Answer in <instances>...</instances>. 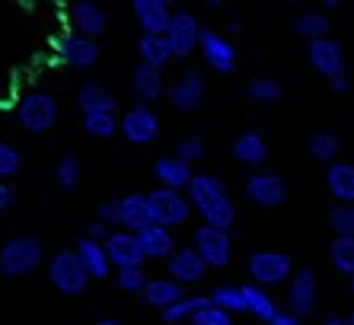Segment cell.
<instances>
[{"mask_svg":"<svg viewBox=\"0 0 354 325\" xmlns=\"http://www.w3.org/2000/svg\"><path fill=\"white\" fill-rule=\"evenodd\" d=\"M185 198H189L192 211H198V217L205 220V227L223 230V233L233 230L239 211H236V201L227 195L223 176H214V172H195L189 188H185Z\"/></svg>","mask_w":354,"mask_h":325,"instance_id":"obj_1","label":"cell"},{"mask_svg":"<svg viewBox=\"0 0 354 325\" xmlns=\"http://www.w3.org/2000/svg\"><path fill=\"white\" fill-rule=\"evenodd\" d=\"M45 261V243L39 233H17L0 245V277H29Z\"/></svg>","mask_w":354,"mask_h":325,"instance_id":"obj_2","label":"cell"},{"mask_svg":"<svg viewBox=\"0 0 354 325\" xmlns=\"http://www.w3.org/2000/svg\"><path fill=\"white\" fill-rule=\"evenodd\" d=\"M58 118H61V106H58V99H55V93H48V90L26 93L17 106V122L29 134H48L58 124Z\"/></svg>","mask_w":354,"mask_h":325,"instance_id":"obj_3","label":"cell"},{"mask_svg":"<svg viewBox=\"0 0 354 325\" xmlns=\"http://www.w3.org/2000/svg\"><path fill=\"white\" fill-rule=\"evenodd\" d=\"M243 195L249 204H256L262 211H274V207H284L290 198V185L281 172L272 169H256L252 176L243 179Z\"/></svg>","mask_w":354,"mask_h":325,"instance_id":"obj_4","label":"cell"},{"mask_svg":"<svg viewBox=\"0 0 354 325\" xmlns=\"http://www.w3.org/2000/svg\"><path fill=\"white\" fill-rule=\"evenodd\" d=\"M45 275H48V284L58 293H64V297H80V293L86 290V284H90V275L83 271V265L74 255V249H58V252H51Z\"/></svg>","mask_w":354,"mask_h":325,"instance_id":"obj_5","label":"cell"},{"mask_svg":"<svg viewBox=\"0 0 354 325\" xmlns=\"http://www.w3.org/2000/svg\"><path fill=\"white\" fill-rule=\"evenodd\" d=\"M246 271L252 277V284L268 290V287L288 284L290 275H294V259L288 252H278V249H259V252L249 255Z\"/></svg>","mask_w":354,"mask_h":325,"instance_id":"obj_6","label":"cell"},{"mask_svg":"<svg viewBox=\"0 0 354 325\" xmlns=\"http://www.w3.org/2000/svg\"><path fill=\"white\" fill-rule=\"evenodd\" d=\"M147 204H150V217L157 227L176 230L182 223H189L192 217V204L185 198V192H169V188H153L147 192Z\"/></svg>","mask_w":354,"mask_h":325,"instance_id":"obj_7","label":"cell"},{"mask_svg":"<svg viewBox=\"0 0 354 325\" xmlns=\"http://www.w3.org/2000/svg\"><path fill=\"white\" fill-rule=\"evenodd\" d=\"M51 48H55V57H58L61 64L74 67V71H90V67L99 61V55H102L96 39H86V35H77V32L55 35Z\"/></svg>","mask_w":354,"mask_h":325,"instance_id":"obj_8","label":"cell"},{"mask_svg":"<svg viewBox=\"0 0 354 325\" xmlns=\"http://www.w3.org/2000/svg\"><path fill=\"white\" fill-rule=\"evenodd\" d=\"M316 303H319V277H316V271L294 268V275L288 281V313L304 322V319H310L316 313Z\"/></svg>","mask_w":354,"mask_h":325,"instance_id":"obj_9","label":"cell"},{"mask_svg":"<svg viewBox=\"0 0 354 325\" xmlns=\"http://www.w3.org/2000/svg\"><path fill=\"white\" fill-rule=\"evenodd\" d=\"M166 102L176 112H198L207 99V80L198 71H182L169 86H166Z\"/></svg>","mask_w":354,"mask_h":325,"instance_id":"obj_10","label":"cell"},{"mask_svg":"<svg viewBox=\"0 0 354 325\" xmlns=\"http://www.w3.org/2000/svg\"><path fill=\"white\" fill-rule=\"evenodd\" d=\"M118 134L131 147H147L160 138V115L150 106H131L118 118Z\"/></svg>","mask_w":354,"mask_h":325,"instance_id":"obj_11","label":"cell"},{"mask_svg":"<svg viewBox=\"0 0 354 325\" xmlns=\"http://www.w3.org/2000/svg\"><path fill=\"white\" fill-rule=\"evenodd\" d=\"M192 249H195V255L207 265V271L211 268H227L230 265V255H233V239L230 233H223V230H214V227H201L195 230V236H192Z\"/></svg>","mask_w":354,"mask_h":325,"instance_id":"obj_12","label":"cell"},{"mask_svg":"<svg viewBox=\"0 0 354 325\" xmlns=\"http://www.w3.org/2000/svg\"><path fill=\"white\" fill-rule=\"evenodd\" d=\"M198 55L207 64V71L214 73H233L239 61V51L227 35H221L217 29H201V39H198Z\"/></svg>","mask_w":354,"mask_h":325,"instance_id":"obj_13","label":"cell"},{"mask_svg":"<svg viewBox=\"0 0 354 325\" xmlns=\"http://www.w3.org/2000/svg\"><path fill=\"white\" fill-rule=\"evenodd\" d=\"M201 29H205V26L198 23V17L192 13V10H185V7L173 10L169 29H166V35H163V39L169 41V51H173V57H189L192 51L198 48Z\"/></svg>","mask_w":354,"mask_h":325,"instance_id":"obj_14","label":"cell"},{"mask_svg":"<svg viewBox=\"0 0 354 325\" xmlns=\"http://www.w3.org/2000/svg\"><path fill=\"white\" fill-rule=\"evenodd\" d=\"M306 64L313 67L316 73H322L326 80L345 73V48H342V41L329 39V35L316 41H306Z\"/></svg>","mask_w":354,"mask_h":325,"instance_id":"obj_15","label":"cell"},{"mask_svg":"<svg viewBox=\"0 0 354 325\" xmlns=\"http://www.w3.org/2000/svg\"><path fill=\"white\" fill-rule=\"evenodd\" d=\"M106 249V259L112 265V271H124V268H144V255L138 249V239L134 233H124V230H112L109 239L102 243Z\"/></svg>","mask_w":354,"mask_h":325,"instance_id":"obj_16","label":"cell"},{"mask_svg":"<svg viewBox=\"0 0 354 325\" xmlns=\"http://www.w3.org/2000/svg\"><path fill=\"white\" fill-rule=\"evenodd\" d=\"M128 93L134 96V106H153L157 99L166 96L163 71H153L147 64H138L128 77Z\"/></svg>","mask_w":354,"mask_h":325,"instance_id":"obj_17","label":"cell"},{"mask_svg":"<svg viewBox=\"0 0 354 325\" xmlns=\"http://www.w3.org/2000/svg\"><path fill=\"white\" fill-rule=\"evenodd\" d=\"M131 13L140 26V35H166L173 19L169 0H131Z\"/></svg>","mask_w":354,"mask_h":325,"instance_id":"obj_18","label":"cell"},{"mask_svg":"<svg viewBox=\"0 0 354 325\" xmlns=\"http://www.w3.org/2000/svg\"><path fill=\"white\" fill-rule=\"evenodd\" d=\"M67 13H71V32L86 35V39H99L109 26V13L93 0H77Z\"/></svg>","mask_w":354,"mask_h":325,"instance_id":"obj_19","label":"cell"},{"mask_svg":"<svg viewBox=\"0 0 354 325\" xmlns=\"http://www.w3.org/2000/svg\"><path fill=\"white\" fill-rule=\"evenodd\" d=\"M166 268H169V281H176L179 287H189V284H198V281H205L207 275V265L195 255V249L192 245H185V249H176L169 259H166Z\"/></svg>","mask_w":354,"mask_h":325,"instance_id":"obj_20","label":"cell"},{"mask_svg":"<svg viewBox=\"0 0 354 325\" xmlns=\"http://www.w3.org/2000/svg\"><path fill=\"white\" fill-rule=\"evenodd\" d=\"M192 166L182 162L176 154H160L153 160V179H157V188H169V192H185L192 182Z\"/></svg>","mask_w":354,"mask_h":325,"instance_id":"obj_21","label":"cell"},{"mask_svg":"<svg viewBox=\"0 0 354 325\" xmlns=\"http://www.w3.org/2000/svg\"><path fill=\"white\" fill-rule=\"evenodd\" d=\"M150 204H147V192H131V195L118 198V230L124 233H140L144 227H150Z\"/></svg>","mask_w":354,"mask_h":325,"instance_id":"obj_22","label":"cell"},{"mask_svg":"<svg viewBox=\"0 0 354 325\" xmlns=\"http://www.w3.org/2000/svg\"><path fill=\"white\" fill-rule=\"evenodd\" d=\"M134 239H138V249H140V255H144V259L163 261V259H169V255L176 252L173 230L157 227V223H150V227H144L140 233H134Z\"/></svg>","mask_w":354,"mask_h":325,"instance_id":"obj_23","label":"cell"},{"mask_svg":"<svg viewBox=\"0 0 354 325\" xmlns=\"http://www.w3.org/2000/svg\"><path fill=\"white\" fill-rule=\"evenodd\" d=\"M230 154H233V160H236L239 166L259 169V166L268 162V140H265L259 131H243V134L233 140Z\"/></svg>","mask_w":354,"mask_h":325,"instance_id":"obj_24","label":"cell"},{"mask_svg":"<svg viewBox=\"0 0 354 325\" xmlns=\"http://www.w3.org/2000/svg\"><path fill=\"white\" fill-rule=\"evenodd\" d=\"M140 300L147 303L150 309H169L173 303H179L182 297H189L185 293V287H179L176 281H169V277H147V284H144V290L138 293Z\"/></svg>","mask_w":354,"mask_h":325,"instance_id":"obj_25","label":"cell"},{"mask_svg":"<svg viewBox=\"0 0 354 325\" xmlns=\"http://www.w3.org/2000/svg\"><path fill=\"white\" fill-rule=\"evenodd\" d=\"M74 255L80 259L83 271H86L93 281H106V277L112 275V265H109V259H106L102 243H93V239L80 236V239H74Z\"/></svg>","mask_w":354,"mask_h":325,"instance_id":"obj_26","label":"cell"},{"mask_svg":"<svg viewBox=\"0 0 354 325\" xmlns=\"http://www.w3.org/2000/svg\"><path fill=\"white\" fill-rule=\"evenodd\" d=\"M77 109H80V115H90V112H115L118 102H115V96H112V90H109L106 83L86 80L80 90H77Z\"/></svg>","mask_w":354,"mask_h":325,"instance_id":"obj_27","label":"cell"},{"mask_svg":"<svg viewBox=\"0 0 354 325\" xmlns=\"http://www.w3.org/2000/svg\"><path fill=\"white\" fill-rule=\"evenodd\" d=\"M326 188L335 198V204H354V162H332L326 169Z\"/></svg>","mask_w":354,"mask_h":325,"instance_id":"obj_28","label":"cell"},{"mask_svg":"<svg viewBox=\"0 0 354 325\" xmlns=\"http://www.w3.org/2000/svg\"><path fill=\"white\" fill-rule=\"evenodd\" d=\"M239 293H243V309H246L249 316L262 319V322H272V319L278 316V303L272 300V293L265 290V287L249 281V284L239 287Z\"/></svg>","mask_w":354,"mask_h":325,"instance_id":"obj_29","label":"cell"},{"mask_svg":"<svg viewBox=\"0 0 354 325\" xmlns=\"http://www.w3.org/2000/svg\"><path fill=\"white\" fill-rule=\"evenodd\" d=\"M306 154H310V160L332 166L342 156V138H338L335 131H313L310 140H306Z\"/></svg>","mask_w":354,"mask_h":325,"instance_id":"obj_30","label":"cell"},{"mask_svg":"<svg viewBox=\"0 0 354 325\" xmlns=\"http://www.w3.org/2000/svg\"><path fill=\"white\" fill-rule=\"evenodd\" d=\"M51 179H55L58 192H64V195L77 192V188H80V182H83L80 156H77V154H64V156H58L55 169H51Z\"/></svg>","mask_w":354,"mask_h":325,"instance_id":"obj_31","label":"cell"},{"mask_svg":"<svg viewBox=\"0 0 354 325\" xmlns=\"http://www.w3.org/2000/svg\"><path fill=\"white\" fill-rule=\"evenodd\" d=\"M138 55H140V64L153 67V71H163V67L173 61L169 41H166L163 35H140L138 39Z\"/></svg>","mask_w":354,"mask_h":325,"instance_id":"obj_32","label":"cell"},{"mask_svg":"<svg viewBox=\"0 0 354 325\" xmlns=\"http://www.w3.org/2000/svg\"><path fill=\"white\" fill-rule=\"evenodd\" d=\"M329 17L322 13V10H304V13H297L294 26H290V32L297 39H306V41H316V39H326L329 35Z\"/></svg>","mask_w":354,"mask_h":325,"instance_id":"obj_33","label":"cell"},{"mask_svg":"<svg viewBox=\"0 0 354 325\" xmlns=\"http://www.w3.org/2000/svg\"><path fill=\"white\" fill-rule=\"evenodd\" d=\"M243 90H246V99H252L256 106H274L284 96V86L274 77H252V80H246Z\"/></svg>","mask_w":354,"mask_h":325,"instance_id":"obj_34","label":"cell"},{"mask_svg":"<svg viewBox=\"0 0 354 325\" xmlns=\"http://www.w3.org/2000/svg\"><path fill=\"white\" fill-rule=\"evenodd\" d=\"M329 261L338 275L354 277V236H332Z\"/></svg>","mask_w":354,"mask_h":325,"instance_id":"obj_35","label":"cell"},{"mask_svg":"<svg viewBox=\"0 0 354 325\" xmlns=\"http://www.w3.org/2000/svg\"><path fill=\"white\" fill-rule=\"evenodd\" d=\"M83 131L96 140H112L118 134V115L115 112H90L83 115Z\"/></svg>","mask_w":354,"mask_h":325,"instance_id":"obj_36","label":"cell"},{"mask_svg":"<svg viewBox=\"0 0 354 325\" xmlns=\"http://www.w3.org/2000/svg\"><path fill=\"white\" fill-rule=\"evenodd\" d=\"M207 303H211L207 297H182L179 303H173L169 309H163V313H160V319H163L166 325H182V322H189V319L195 316L201 306H207Z\"/></svg>","mask_w":354,"mask_h":325,"instance_id":"obj_37","label":"cell"},{"mask_svg":"<svg viewBox=\"0 0 354 325\" xmlns=\"http://www.w3.org/2000/svg\"><path fill=\"white\" fill-rule=\"evenodd\" d=\"M207 300H211V306L223 309V313H230V316L246 313V309H243V293H239L236 284H217L214 290L207 293Z\"/></svg>","mask_w":354,"mask_h":325,"instance_id":"obj_38","label":"cell"},{"mask_svg":"<svg viewBox=\"0 0 354 325\" xmlns=\"http://www.w3.org/2000/svg\"><path fill=\"white\" fill-rule=\"evenodd\" d=\"M326 227L332 230V236H354V204H332Z\"/></svg>","mask_w":354,"mask_h":325,"instance_id":"obj_39","label":"cell"},{"mask_svg":"<svg viewBox=\"0 0 354 325\" xmlns=\"http://www.w3.org/2000/svg\"><path fill=\"white\" fill-rule=\"evenodd\" d=\"M176 156H179L182 162L195 166V162H201L207 156V140L201 138V134H185L182 140H176Z\"/></svg>","mask_w":354,"mask_h":325,"instance_id":"obj_40","label":"cell"},{"mask_svg":"<svg viewBox=\"0 0 354 325\" xmlns=\"http://www.w3.org/2000/svg\"><path fill=\"white\" fill-rule=\"evenodd\" d=\"M19 169H23V154L10 140H0V182H7Z\"/></svg>","mask_w":354,"mask_h":325,"instance_id":"obj_41","label":"cell"},{"mask_svg":"<svg viewBox=\"0 0 354 325\" xmlns=\"http://www.w3.org/2000/svg\"><path fill=\"white\" fill-rule=\"evenodd\" d=\"M115 284L122 293H140L147 284V275H144V268H124L115 271Z\"/></svg>","mask_w":354,"mask_h":325,"instance_id":"obj_42","label":"cell"},{"mask_svg":"<svg viewBox=\"0 0 354 325\" xmlns=\"http://www.w3.org/2000/svg\"><path fill=\"white\" fill-rule=\"evenodd\" d=\"M189 325H233V316L207 303V306H201V309L195 313V316L189 319Z\"/></svg>","mask_w":354,"mask_h":325,"instance_id":"obj_43","label":"cell"},{"mask_svg":"<svg viewBox=\"0 0 354 325\" xmlns=\"http://www.w3.org/2000/svg\"><path fill=\"white\" fill-rule=\"evenodd\" d=\"M96 220L106 223L109 230H118V198H106V201L96 207Z\"/></svg>","mask_w":354,"mask_h":325,"instance_id":"obj_44","label":"cell"},{"mask_svg":"<svg viewBox=\"0 0 354 325\" xmlns=\"http://www.w3.org/2000/svg\"><path fill=\"white\" fill-rule=\"evenodd\" d=\"M109 233H112V230H109L106 223H99V220H90V223H86V239H93V243H106Z\"/></svg>","mask_w":354,"mask_h":325,"instance_id":"obj_45","label":"cell"},{"mask_svg":"<svg viewBox=\"0 0 354 325\" xmlns=\"http://www.w3.org/2000/svg\"><path fill=\"white\" fill-rule=\"evenodd\" d=\"M329 90L335 93V96H345V93H351V80H348V73L329 77Z\"/></svg>","mask_w":354,"mask_h":325,"instance_id":"obj_46","label":"cell"},{"mask_svg":"<svg viewBox=\"0 0 354 325\" xmlns=\"http://www.w3.org/2000/svg\"><path fill=\"white\" fill-rule=\"evenodd\" d=\"M13 201H17V192H13L7 182H0V214L10 211V207H13Z\"/></svg>","mask_w":354,"mask_h":325,"instance_id":"obj_47","label":"cell"},{"mask_svg":"<svg viewBox=\"0 0 354 325\" xmlns=\"http://www.w3.org/2000/svg\"><path fill=\"white\" fill-rule=\"evenodd\" d=\"M268 325H304V322H300V319H297V316H290L288 309H278V316H274Z\"/></svg>","mask_w":354,"mask_h":325,"instance_id":"obj_48","label":"cell"},{"mask_svg":"<svg viewBox=\"0 0 354 325\" xmlns=\"http://www.w3.org/2000/svg\"><path fill=\"white\" fill-rule=\"evenodd\" d=\"M227 32H230V35H239V32H243V19L233 17L230 23H227Z\"/></svg>","mask_w":354,"mask_h":325,"instance_id":"obj_49","label":"cell"},{"mask_svg":"<svg viewBox=\"0 0 354 325\" xmlns=\"http://www.w3.org/2000/svg\"><path fill=\"white\" fill-rule=\"evenodd\" d=\"M322 325H348V316H326Z\"/></svg>","mask_w":354,"mask_h":325,"instance_id":"obj_50","label":"cell"},{"mask_svg":"<svg viewBox=\"0 0 354 325\" xmlns=\"http://www.w3.org/2000/svg\"><path fill=\"white\" fill-rule=\"evenodd\" d=\"M93 325H124V322H122V319H96Z\"/></svg>","mask_w":354,"mask_h":325,"instance_id":"obj_51","label":"cell"},{"mask_svg":"<svg viewBox=\"0 0 354 325\" xmlns=\"http://www.w3.org/2000/svg\"><path fill=\"white\" fill-rule=\"evenodd\" d=\"M338 7H342L338 0H322V10H338Z\"/></svg>","mask_w":354,"mask_h":325,"instance_id":"obj_52","label":"cell"},{"mask_svg":"<svg viewBox=\"0 0 354 325\" xmlns=\"http://www.w3.org/2000/svg\"><path fill=\"white\" fill-rule=\"evenodd\" d=\"M348 325H354V313H351V316H348Z\"/></svg>","mask_w":354,"mask_h":325,"instance_id":"obj_53","label":"cell"},{"mask_svg":"<svg viewBox=\"0 0 354 325\" xmlns=\"http://www.w3.org/2000/svg\"><path fill=\"white\" fill-rule=\"evenodd\" d=\"M351 300H354V277H351Z\"/></svg>","mask_w":354,"mask_h":325,"instance_id":"obj_54","label":"cell"}]
</instances>
